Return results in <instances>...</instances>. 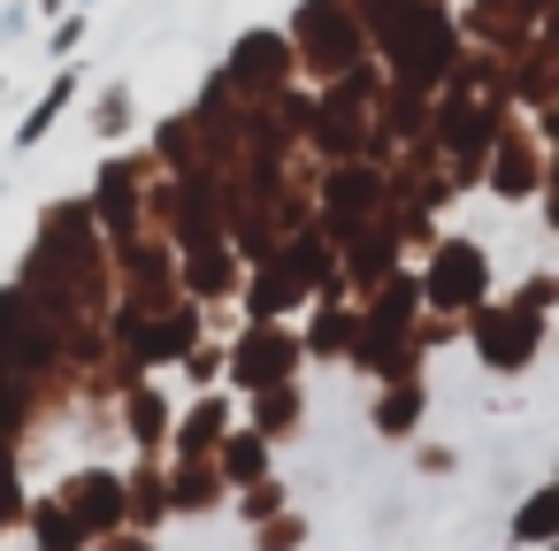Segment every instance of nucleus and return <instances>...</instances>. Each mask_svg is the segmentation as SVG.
Segmentation results:
<instances>
[{
  "instance_id": "7ed1b4c3",
  "label": "nucleus",
  "mask_w": 559,
  "mask_h": 551,
  "mask_svg": "<svg viewBox=\"0 0 559 551\" xmlns=\"http://www.w3.org/2000/svg\"><path fill=\"white\" fill-rule=\"evenodd\" d=\"M528 330H536V307H521V314H483V330H475V337H483V360L513 375V368L528 360Z\"/></svg>"
},
{
  "instance_id": "f03ea898",
  "label": "nucleus",
  "mask_w": 559,
  "mask_h": 551,
  "mask_svg": "<svg viewBox=\"0 0 559 551\" xmlns=\"http://www.w3.org/2000/svg\"><path fill=\"white\" fill-rule=\"evenodd\" d=\"M292 360H299V345H292L284 330H253V337L238 345V383H253V391H276V383L292 375Z\"/></svg>"
},
{
  "instance_id": "423d86ee",
  "label": "nucleus",
  "mask_w": 559,
  "mask_h": 551,
  "mask_svg": "<svg viewBox=\"0 0 559 551\" xmlns=\"http://www.w3.org/2000/svg\"><path fill=\"white\" fill-rule=\"evenodd\" d=\"M78 536H85V520L70 505H39V543L47 551H78Z\"/></svg>"
},
{
  "instance_id": "1a4fd4ad",
  "label": "nucleus",
  "mask_w": 559,
  "mask_h": 551,
  "mask_svg": "<svg viewBox=\"0 0 559 551\" xmlns=\"http://www.w3.org/2000/svg\"><path fill=\"white\" fill-rule=\"evenodd\" d=\"M261 459H269V452H261L253 436H238V444H230V475H261Z\"/></svg>"
},
{
  "instance_id": "20e7f679",
  "label": "nucleus",
  "mask_w": 559,
  "mask_h": 551,
  "mask_svg": "<svg viewBox=\"0 0 559 551\" xmlns=\"http://www.w3.org/2000/svg\"><path fill=\"white\" fill-rule=\"evenodd\" d=\"M70 513H78L85 528H100V520L116 513V475H78V482H70Z\"/></svg>"
},
{
  "instance_id": "6e6552de",
  "label": "nucleus",
  "mask_w": 559,
  "mask_h": 551,
  "mask_svg": "<svg viewBox=\"0 0 559 551\" xmlns=\"http://www.w3.org/2000/svg\"><path fill=\"white\" fill-rule=\"evenodd\" d=\"M414 414H421V391H414V383H406V391H391V398H383V436H406V421H414Z\"/></svg>"
},
{
  "instance_id": "39448f33",
  "label": "nucleus",
  "mask_w": 559,
  "mask_h": 551,
  "mask_svg": "<svg viewBox=\"0 0 559 551\" xmlns=\"http://www.w3.org/2000/svg\"><path fill=\"white\" fill-rule=\"evenodd\" d=\"M513 536H521V543H551V536H559V490H536V498L513 513Z\"/></svg>"
},
{
  "instance_id": "f257e3e1",
  "label": "nucleus",
  "mask_w": 559,
  "mask_h": 551,
  "mask_svg": "<svg viewBox=\"0 0 559 551\" xmlns=\"http://www.w3.org/2000/svg\"><path fill=\"white\" fill-rule=\"evenodd\" d=\"M475 291H483V253H475L467 238H452V245L429 261V299H437V307H475Z\"/></svg>"
},
{
  "instance_id": "0eeeda50",
  "label": "nucleus",
  "mask_w": 559,
  "mask_h": 551,
  "mask_svg": "<svg viewBox=\"0 0 559 551\" xmlns=\"http://www.w3.org/2000/svg\"><path fill=\"white\" fill-rule=\"evenodd\" d=\"M62 100H70V77H62V85H47V100H39V108H32V123L16 131V146H39V139H47V123L62 116Z\"/></svg>"
}]
</instances>
